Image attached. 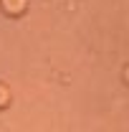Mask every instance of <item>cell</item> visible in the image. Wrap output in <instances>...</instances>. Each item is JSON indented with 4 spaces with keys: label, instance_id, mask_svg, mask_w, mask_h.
Instances as JSON below:
<instances>
[{
    "label": "cell",
    "instance_id": "6da1fadb",
    "mask_svg": "<svg viewBox=\"0 0 129 132\" xmlns=\"http://www.w3.org/2000/svg\"><path fill=\"white\" fill-rule=\"evenodd\" d=\"M3 10L8 15H20L25 10V0H3Z\"/></svg>",
    "mask_w": 129,
    "mask_h": 132
},
{
    "label": "cell",
    "instance_id": "3957f363",
    "mask_svg": "<svg viewBox=\"0 0 129 132\" xmlns=\"http://www.w3.org/2000/svg\"><path fill=\"white\" fill-rule=\"evenodd\" d=\"M127 81H129V69H127Z\"/></svg>",
    "mask_w": 129,
    "mask_h": 132
},
{
    "label": "cell",
    "instance_id": "7a4b0ae2",
    "mask_svg": "<svg viewBox=\"0 0 129 132\" xmlns=\"http://www.w3.org/2000/svg\"><path fill=\"white\" fill-rule=\"evenodd\" d=\"M8 104H10V89L5 84H0V109H5Z\"/></svg>",
    "mask_w": 129,
    "mask_h": 132
}]
</instances>
